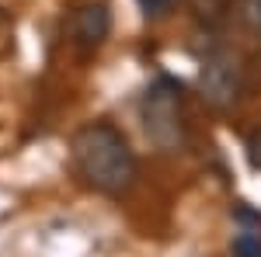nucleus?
Wrapping results in <instances>:
<instances>
[{
    "label": "nucleus",
    "mask_w": 261,
    "mask_h": 257,
    "mask_svg": "<svg viewBox=\"0 0 261 257\" xmlns=\"http://www.w3.org/2000/svg\"><path fill=\"white\" fill-rule=\"evenodd\" d=\"M73 163L91 188H98L101 195H112V198L125 195L136 184V174H140L133 146L108 122H91V125L77 129Z\"/></svg>",
    "instance_id": "f257e3e1"
},
{
    "label": "nucleus",
    "mask_w": 261,
    "mask_h": 257,
    "mask_svg": "<svg viewBox=\"0 0 261 257\" xmlns=\"http://www.w3.org/2000/svg\"><path fill=\"white\" fill-rule=\"evenodd\" d=\"M140 119L150 142L164 153H181L188 142L185 122V87L174 77H157L140 101Z\"/></svg>",
    "instance_id": "f03ea898"
},
{
    "label": "nucleus",
    "mask_w": 261,
    "mask_h": 257,
    "mask_svg": "<svg viewBox=\"0 0 261 257\" xmlns=\"http://www.w3.org/2000/svg\"><path fill=\"white\" fill-rule=\"evenodd\" d=\"M199 91L202 101L216 111H230L244 94V66L230 49H216L209 52L199 73Z\"/></svg>",
    "instance_id": "7ed1b4c3"
},
{
    "label": "nucleus",
    "mask_w": 261,
    "mask_h": 257,
    "mask_svg": "<svg viewBox=\"0 0 261 257\" xmlns=\"http://www.w3.org/2000/svg\"><path fill=\"white\" fill-rule=\"evenodd\" d=\"M108 32H112V11L101 0L77 7L73 18H70V35L81 49H98L101 42L108 39Z\"/></svg>",
    "instance_id": "20e7f679"
},
{
    "label": "nucleus",
    "mask_w": 261,
    "mask_h": 257,
    "mask_svg": "<svg viewBox=\"0 0 261 257\" xmlns=\"http://www.w3.org/2000/svg\"><path fill=\"white\" fill-rule=\"evenodd\" d=\"M199 18H205V21H216V18H223V11H226V4L230 0H185Z\"/></svg>",
    "instance_id": "39448f33"
},
{
    "label": "nucleus",
    "mask_w": 261,
    "mask_h": 257,
    "mask_svg": "<svg viewBox=\"0 0 261 257\" xmlns=\"http://www.w3.org/2000/svg\"><path fill=\"white\" fill-rule=\"evenodd\" d=\"M233 254L237 257H261V233H241V237H233Z\"/></svg>",
    "instance_id": "423d86ee"
},
{
    "label": "nucleus",
    "mask_w": 261,
    "mask_h": 257,
    "mask_svg": "<svg viewBox=\"0 0 261 257\" xmlns=\"http://www.w3.org/2000/svg\"><path fill=\"white\" fill-rule=\"evenodd\" d=\"M241 18H244V24H247L251 32H258V35H261V0H244Z\"/></svg>",
    "instance_id": "0eeeda50"
},
{
    "label": "nucleus",
    "mask_w": 261,
    "mask_h": 257,
    "mask_svg": "<svg viewBox=\"0 0 261 257\" xmlns=\"http://www.w3.org/2000/svg\"><path fill=\"white\" fill-rule=\"evenodd\" d=\"M140 7L146 18H167L171 7H174V0H140Z\"/></svg>",
    "instance_id": "6e6552de"
},
{
    "label": "nucleus",
    "mask_w": 261,
    "mask_h": 257,
    "mask_svg": "<svg viewBox=\"0 0 261 257\" xmlns=\"http://www.w3.org/2000/svg\"><path fill=\"white\" fill-rule=\"evenodd\" d=\"M247 163L261 170V129H254L251 136H247Z\"/></svg>",
    "instance_id": "1a4fd4ad"
}]
</instances>
